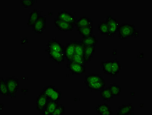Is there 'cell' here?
Masks as SVG:
<instances>
[{
    "label": "cell",
    "mask_w": 152,
    "mask_h": 115,
    "mask_svg": "<svg viewBox=\"0 0 152 115\" xmlns=\"http://www.w3.org/2000/svg\"><path fill=\"white\" fill-rule=\"evenodd\" d=\"M121 66L119 61L116 59L113 60L102 61L101 69L105 74L111 77H117L119 73Z\"/></svg>",
    "instance_id": "obj_1"
},
{
    "label": "cell",
    "mask_w": 152,
    "mask_h": 115,
    "mask_svg": "<svg viewBox=\"0 0 152 115\" xmlns=\"http://www.w3.org/2000/svg\"><path fill=\"white\" fill-rule=\"evenodd\" d=\"M118 37L120 40H126L130 37H138V31L134 25L130 24H122L118 28Z\"/></svg>",
    "instance_id": "obj_2"
},
{
    "label": "cell",
    "mask_w": 152,
    "mask_h": 115,
    "mask_svg": "<svg viewBox=\"0 0 152 115\" xmlns=\"http://www.w3.org/2000/svg\"><path fill=\"white\" fill-rule=\"evenodd\" d=\"M9 96L10 97H16L17 91L19 89L18 80L14 77H9L6 80Z\"/></svg>",
    "instance_id": "obj_3"
},
{
    "label": "cell",
    "mask_w": 152,
    "mask_h": 115,
    "mask_svg": "<svg viewBox=\"0 0 152 115\" xmlns=\"http://www.w3.org/2000/svg\"><path fill=\"white\" fill-rule=\"evenodd\" d=\"M106 21L108 24L109 29L107 35L108 37H111L118 31L119 23L114 17L111 15H108Z\"/></svg>",
    "instance_id": "obj_4"
},
{
    "label": "cell",
    "mask_w": 152,
    "mask_h": 115,
    "mask_svg": "<svg viewBox=\"0 0 152 115\" xmlns=\"http://www.w3.org/2000/svg\"><path fill=\"white\" fill-rule=\"evenodd\" d=\"M49 101L48 97L41 92L37 97L36 102L37 110L40 113L43 112Z\"/></svg>",
    "instance_id": "obj_5"
},
{
    "label": "cell",
    "mask_w": 152,
    "mask_h": 115,
    "mask_svg": "<svg viewBox=\"0 0 152 115\" xmlns=\"http://www.w3.org/2000/svg\"><path fill=\"white\" fill-rule=\"evenodd\" d=\"M46 28V18L40 15L33 27L34 32L38 34H42Z\"/></svg>",
    "instance_id": "obj_6"
},
{
    "label": "cell",
    "mask_w": 152,
    "mask_h": 115,
    "mask_svg": "<svg viewBox=\"0 0 152 115\" xmlns=\"http://www.w3.org/2000/svg\"><path fill=\"white\" fill-rule=\"evenodd\" d=\"M54 25L59 30L65 32L70 31L73 30L74 25L62 21L58 18L54 19Z\"/></svg>",
    "instance_id": "obj_7"
},
{
    "label": "cell",
    "mask_w": 152,
    "mask_h": 115,
    "mask_svg": "<svg viewBox=\"0 0 152 115\" xmlns=\"http://www.w3.org/2000/svg\"><path fill=\"white\" fill-rule=\"evenodd\" d=\"M46 51L49 57L55 62L57 63H61L64 61L65 58L64 53L55 51L48 49Z\"/></svg>",
    "instance_id": "obj_8"
},
{
    "label": "cell",
    "mask_w": 152,
    "mask_h": 115,
    "mask_svg": "<svg viewBox=\"0 0 152 115\" xmlns=\"http://www.w3.org/2000/svg\"><path fill=\"white\" fill-rule=\"evenodd\" d=\"M67 67L73 74H82L86 72V67L82 64L70 63L67 65Z\"/></svg>",
    "instance_id": "obj_9"
},
{
    "label": "cell",
    "mask_w": 152,
    "mask_h": 115,
    "mask_svg": "<svg viewBox=\"0 0 152 115\" xmlns=\"http://www.w3.org/2000/svg\"><path fill=\"white\" fill-rule=\"evenodd\" d=\"M57 18L74 25L77 21L74 15L66 10L58 13Z\"/></svg>",
    "instance_id": "obj_10"
},
{
    "label": "cell",
    "mask_w": 152,
    "mask_h": 115,
    "mask_svg": "<svg viewBox=\"0 0 152 115\" xmlns=\"http://www.w3.org/2000/svg\"><path fill=\"white\" fill-rule=\"evenodd\" d=\"M48 49L61 53H64L65 47L56 39L49 41L47 45Z\"/></svg>",
    "instance_id": "obj_11"
},
{
    "label": "cell",
    "mask_w": 152,
    "mask_h": 115,
    "mask_svg": "<svg viewBox=\"0 0 152 115\" xmlns=\"http://www.w3.org/2000/svg\"><path fill=\"white\" fill-rule=\"evenodd\" d=\"M65 58L70 62L73 56L75 54V44L74 41L66 44L64 51Z\"/></svg>",
    "instance_id": "obj_12"
},
{
    "label": "cell",
    "mask_w": 152,
    "mask_h": 115,
    "mask_svg": "<svg viewBox=\"0 0 152 115\" xmlns=\"http://www.w3.org/2000/svg\"><path fill=\"white\" fill-rule=\"evenodd\" d=\"M84 46L83 58L85 63L88 62L91 60L93 56L95 53V46Z\"/></svg>",
    "instance_id": "obj_13"
},
{
    "label": "cell",
    "mask_w": 152,
    "mask_h": 115,
    "mask_svg": "<svg viewBox=\"0 0 152 115\" xmlns=\"http://www.w3.org/2000/svg\"><path fill=\"white\" fill-rule=\"evenodd\" d=\"M95 111L98 114L101 115H110L113 113L110 105L105 103L98 105V107L95 108Z\"/></svg>",
    "instance_id": "obj_14"
},
{
    "label": "cell",
    "mask_w": 152,
    "mask_h": 115,
    "mask_svg": "<svg viewBox=\"0 0 152 115\" xmlns=\"http://www.w3.org/2000/svg\"><path fill=\"white\" fill-rule=\"evenodd\" d=\"M75 25L77 28L93 27V22L88 17H82L77 20Z\"/></svg>",
    "instance_id": "obj_15"
},
{
    "label": "cell",
    "mask_w": 152,
    "mask_h": 115,
    "mask_svg": "<svg viewBox=\"0 0 152 115\" xmlns=\"http://www.w3.org/2000/svg\"><path fill=\"white\" fill-rule=\"evenodd\" d=\"M58 102L50 100L45 109L42 112V114L44 115L53 114L56 108L58 106Z\"/></svg>",
    "instance_id": "obj_16"
},
{
    "label": "cell",
    "mask_w": 152,
    "mask_h": 115,
    "mask_svg": "<svg viewBox=\"0 0 152 115\" xmlns=\"http://www.w3.org/2000/svg\"><path fill=\"white\" fill-rule=\"evenodd\" d=\"M103 77L97 74H91L87 76L85 78V83L88 86L104 80Z\"/></svg>",
    "instance_id": "obj_17"
},
{
    "label": "cell",
    "mask_w": 152,
    "mask_h": 115,
    "mask_svg": "<svg viewBox=\"0 0 152 115\" xmlns=\"http://www.w3.org/2000/svg\"><path fill=\"white\" fill-rule=\"evenodd\" d=\"M134 109L131 104L123 105L118 108V115H130L132 114V111Z\"/></svg>",
    "instance_id": "obj_18"
},
{
    "label": "cell",
    "mask_w": 152,
    "mask_h": 115,
    "mask_svg": "<svg viewBox=\"0 0 152 115\" xmlns=\"http://www.w3.org/2000/svg\"><path fill=\"white\" fill-rule=\"evenodd\" d=\"M80 41L84 45L88 46H95L98 41L95 36L92 35L88 37H83V39Z\"/></svg>",
    "instance_id": "obj_19"
},
{
    "label": "cell",
    "mask_w": 152,
    "mask_h": 115,
    "mask_svg": "<svg viewBox=\"0 0 152 115\" xmlns=\"http://www.w3.org/2000/svg\"><path fill=\"white\" fill-rule=\"evenodd\" d=\"M40 15V12L38 11L37 9H34L33 12L30 13L28 25L33 27Z\"/></svg>",
    "instance_id": "obj_20"
},
{
    "label": "cell",
    "mask_w": 152,
    "mask_h": 115,
    "mask_svg": "<svg viewBox=\"0 0 152 115\" xmlns=\"http://www.w3.org/2000/svg\"><path fill=\"white\" fill-rule=\"evenodd\" d=\"M106 86L104 79L98 81L88 86V88L90 90L94 91H100L105 88Z\"/></svg>",
    "instance_id": "obj_21"
},
{
    "label": "cell",
    "mask_w": 152,
    "mask_h": 115,
    "mask_svg": "<svg viewBox=\"0 0 152 115\" xmlns=\"http://www.w3.org/2000/svg\"><path fill=\"white\" fill-rule=\"evenodd\" d=\"M77 30L83 37H88L92 35L93 33V27H86L77 28Z\"/></svg>",
    "instance_id": "obj_22"
},
{
    "label": "cell",
    "mask_w": 152,
    "mask_h": 115,
    "mask_svg": "<svg viewBox=\"0 0 152 115\" xmlns=\"http://www.w3.org/2000/svg\"><path fill=\"white\" fill-rule=\"evenodd\" d=\"M100 95L104 101H110L113 98V96L108 87L104 88L100 91Z\"/></svg>",
    "instance_id": "obj_23"
},
{
    "label": "cell",
    "mask_w": 152,
    "mask_h": 115,
    "mask_svg": "<svg viewBox=\"0 0 152 115\" xmlns=\"http://www.w3.org/2000/svg\"><path fill=\"white\" fill-rule=\"evenodd\" d=\"M75 44V55L83 57L84 46L80 41H74Z\"/></svg>",
    "instance_id": "obj_24"
},
{
    "label": "cell",
    "mask_w": 152,
    "mask_h": 115,
    "mask_svg": "<svg viewBox=\"0 0 152 115\" xmlns=\"http://www.w3.org/2000/svg\"><path fill=\"white\" fill-rule=\"evenodd\" d=\"M0 93L2 95L9 96L8 89L6 81L1 78L0 80Z\"/></svg>",
    "instance_id": "obj_25"
},
{
    "label": "cell",
    "mask_w": 152,
    "mask_h": 115,
    "mask_svg": "<svg viewBox=\"0 0 152 115\" xmlns=\"http://www.w3.org/2000/svg\"><path fill=\"white\" fill-rule=\"evenodd\" d=\"M108 87L113 96H119L121 94L122 87L120 85H111Z\"/></svg>",
    "instance_id": "obj_26"
},
{
    "label": "cell",
    "mask_w": 152,
    "mask_h": 115,
    "mask_svg": "<svg viewBox=\"0 0 152 115\" xmlns=\"http://www.w3.org/2000/svg\"><path fill=\"white\" fill-rule=\"evenodd\" d=\"M108 24L106 21L101 22L100 24L98 25V31L101 33V34L104 35H107L108 32Z\"/></svg>",
    "instance_id": "obj_27"
},
{
    "label": "cell",
    "mask_w": 152,
    "mask_h": 115,
    "mask_svg": "<svg viewBox=\"0 0 152 115\" xmlns=\"http://www.w3.org/2000/svg\"><path fill=\"white\" fill-rule=\"evenodd\" d=\"M70 63H73L82 64L84 65L86 63L84 61L83 57L82 56L75 54L71 59Z\"/></svg>",
    "instance_id": "obj_28"
},
{
    "label": "cell",
    "mask_w": 152,
    "mask_h": 115,
    "mask_svg": "<svg viewBox=\"0 0 152 115\" xmlns=\"http://www.w3.org/2000/svg\"><path fill=\"white\" fill-rule=\"evenodd\" d=\"M56 89L54 86H48L44 88L42 93L47 96L49 99L52 94L53 93Z\"/></svg>",
    "instance_id": "obj_29"
},
{
    "label": "cell",
    "mask_w": 152,
    "mask_h": 115,
    "mask_svg": "<svg viewBox=\"0 0 152 115\" xmlns=\"http://www.w3.org/2000/svg\"><path fill=\"white\" fill-rule=\"evenodd\" d=\"M61 98V92L56 89L49 98L51 101L58 102Z\"/></svg>",
    "instance_id": "obj_30"
},
{
    "label": "cell",
    "mask_w": 152,
    "mask_h": 115,
    "mask_svg": "<svg viewBox=\"0 0 152 115\" xmlns=\"http://www.w3.org/2000/svg\"><path fill=\"white\" fill-rule=\"evenodd\" d=\"M65 113V108L63 104H58L53 114L62 115Z\"/></svg>",
    "instance_id": "obj_31"
},
{
    "label": "cell",
    "mask_w": 152,
    "mask_h": 115,
    "mask_svg": "<svg viewBox=\"0 0 152 115\" xmlns=\"http://www.w3.org/2000/svg\"><path fill=\"white\" fill-rule=\"evenodd\" d=\"M21 3L22 4V6L24 7L32 6L35 1L34 0H29V1H20Z\"/></svg>",
    "instance_id": "obj_32"
}]
</instances>
